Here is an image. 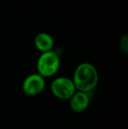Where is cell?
<instances>
[{
	"instance_id": "3957f363",
	"label": "cell",
	"mask_w": 128,
	"mask_h": 129,
	"mask_svg": "<svg viewBox=\"0 0 128 129\" xmlns=\"http://www.w3.org/2000/svg\"><path fill=\"white\" fill-rule=\"evenodd\" d=\"M51 91L57 99L62 100H69L76 90L72 79L60 77L53 80L51 83Z\"/></svg>"
},
{
	"instance_id": "7a4b0ae2",
	"label": "cell",
	"mask_w": 128,
	"mask_h": 129,
	"mask_svg": "<svg viewBox=\"0 0 128 129\" xmlns=\"http://www.w3.org/2000/svg\"><path fill=\"white\" fill-rule=\"evenodd\" d=\"M61 66L60 56L56 52L48 51L41 53L37 60V71L38 74L46 77H51L58 72Z\"/></svg>"
},
{
	"instance_id": "5b68a950",
	"label": "cell",
	"mask_w": 128,
	"mask_h": 129,
	"mask_svg": "<svg viewBox=\"0 0 128 129\" xmlns=\"http://www.w3.org/2000/svg\"><path fill=\"white\" fill-rule=\"evenodd\" d=\"M91 102L90 93L75 91L69 99V107L75 112H82L88 108Z\"/></svg>"
},
{
	"instance_id": "52a82bcc",
	"label": "cell",
	"mask_w": 128,
	"mask_h": 129,
	"mask_svg": "<svg viewBox=\"0 0 128 129\" xmlns=\"http://www.w3.org/2000/svg\"><path fill=\"white\" fill-rule=\"evenodd\" d=\"M120 48L123 50V52L126 53L128 50V39L126 34H124L120 38Z\"/></svg>"
},
{
	"instance_id": "6da1fadb",
	"label": "cell",
	"mask_w": 128,
	"mask_h": 129,
	"mask_svg": "<svg viewBox=\"0 0 128 129\" xmlns=\"http://www.w3.org/2000/svg\"><path fill=\"white\" fill-rule=\"evenodd\" d=\"M76 91L91 93L98 83L96 67L90 62H82L75 70L72 79Z\"/></svg>"
},
{
	"instance_id": "8992f818",
	"label": "cell",
	"mask_w": 128,
	"mask_h": 129,
	"mask_svg": "<svg viewBox=\"0 0 128 129\" xmlns=\"http://www.w3.org/2000/svg\"><path fill=\"white\" fill-rule=\"evenodd\" d=\"M55 41L50 34L47 33H39L34 38V46L41 53L53 50Z\"/></svg>"
},
{
	"instance_id": "277c9868",
	"label": "cell",
	"mask_w": 128,
	"mask_h": 129,
	"mask_svg": "<svg viewBox=\"0 0 128 129\" xmlns=\"http://www.w3.org/2000/svg\"><path fill=\"white\" fill-rule=\"evenodd\" d=\"M46 85L45 78L39 74L34 73L27 76L22 83V90L24 93L30 97L37 96L43 91Z\"/></svg>"
}]
</instances>
